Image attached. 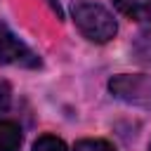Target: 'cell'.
Segmentation results:
<instances>
[{
  "label": "cell",
  "mask_w": 151,
  "mask_h": 151,
  "mask_svg": "<svg viewBox=\"0 0 151 151\" xmlns=\"http://www.w3.org/2000/svg\"><path fill=\"white\" fill-rule=\"evenodd\" d=\"M73 21H76L78 31L92 42H109L118 31L116 19L106 7L97 5V2H87V0H83L73 7Z\"/></svg>",
  "instance_id": "obj_1"
},
{
  "label": "cell",
  "mask_w": 151,
  "mask_h": 151,
  "mask_svg": "<svg viewBox=\"0 0 151 151\" xmlns=\"http://www.w3.org/2000/svg\"><path fill=\"white\" fill-rule=\"evenodd\" d=\"M111 92L125 101L151 104V78L149 76H118L109 83Z\"/></svg>",
  "instance_id": "obj_2"
},
{
  "label": "cell",
  "mask_w": 151,
  "mask_h": 151,
  "mask_svg": "<svg viewBox=\"0 0 151 151\" xmlns=\"http://www.w3.org/2000/svg\"><path fill=\"white\" fill-rule=\"evenodd\" d=\"M0 64H38L35 54L5 26H0Z\"/></svg>",
  "instance_id": "obj_3"
},
{
  "label": "cell",
  "mask_w": 151,
  "mask_h": 151,
  "mask_svg": "<svg viewBox=\"0 0 151 151\" xmlns=\"http://www.w3.org/2000/svg\"><path fill=\"white\" fill-rule=\"evenodd\" d=\"M21 127L14 120H0V151H19Z\"/></svg>",
  "instance_id": "obj_4"
},
{
  "label": "cell",
  "mask_w": 151,
  "mask_h": 151,
  "mask_svg": "<svg viewBox=\"0 0 151 151\" xmlns=\"http://www.w3.org/2000/svg\"><path fill=\"white\" fill-rule=\"evenodd\" d=\"M33 151H66V144L54 134H42V137L35 139Z\"/></svg>",
  "instance_id": "obj_5"
},
{
  "label": "cell",
  "mask_w": 151,
  "mask_h": 151,
  "mask_svg": "<svg viewBox=\"0 0 151 151\" xmlns=\"http://www.w3.org/2000/svg\"><path fill=\"white\" fill-rule=\"evenodd\" d=\"M73 151H116V146L104 139H80L76 142Z\"/></svg>",
  "instance_id": "obj_6"
},
{
  "label": "cell",
  "mask_w": 151,
  "mask_h": 151,
  "mask_svg": "<svg viewBox=\"0 0 151 151\" xmlns=\"http://www.w3.org/2000/svg\"><path fill=\"white\" fill-rule=\"evenodd\" d=\"M111 2H113V7H116L120 14H125V17H137V14H139V7H142L139 0H111Z\"/></svg>",
  "instance_id": "obj_7"
},
{
  "label": "cell",
  "mask_w": 151,
  "mask_h": 151,
  "mask_svg": "<svg viewBox=\"0 0 151 151\" xmlns=\"http://www.w3.org/2000/svg\"><path fill=\"white\" fill-rule=\"evenodd\" d=\"M139 14H142V19L146 21V26H151V0H149L144 7H139Z\"/></svg>",
  "instance_id": "obj_8"
},
{
  "label": "cell",
  "mask_w": 151,
  "mask_h": 151,
  "mask_svg": "<svg viewBox=\"0 0 151 151\" xmlns=\"http://www.w3.org/2000/svg\"><path fill=\"white\" fill-rule=\"evenodd\" d=\"M50 5H52V7H54V9H57V14H59V17H61V7H59V0H50Z\"/></svg>",
  "instance_id": "obj_9"
},
{
  "label": "cell",
  "mask_w": 151,
  "mask_h": 151,
  "mask_svg": "<svg viewBox=\"0 0 151 151\" xmlns=\"http://www.w3.org/2000/svg\"><path fill=\"white\" fill-rule=\"evenodd\" d=\"M149 151H151V144H149Z\"/></svg>",
  "instance_id": "obj_10"
}]
</instances>
